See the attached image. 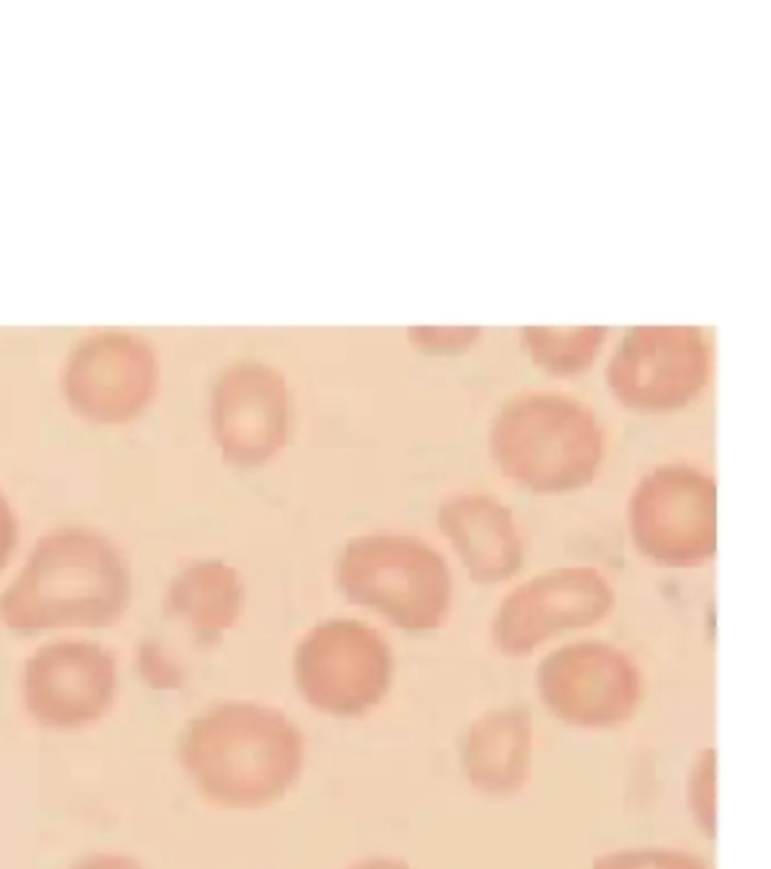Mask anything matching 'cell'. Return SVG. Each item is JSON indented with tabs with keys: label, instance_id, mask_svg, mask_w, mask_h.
Returning a JSON list of instances; mask_svg holds the SVG:
<instances>
[{
	"label": "cell",
	"instance_id": "8",
	"mask_svg": "<svg viewBox=\"0 0 771 869\" xmlns=\"http://www.w3.org/2000/svg\"><path fill=\"white\" fill-rule=\"evenodd\" d=\"M615 588L602 571L559 566L511 588L491 623L500 655L530 657L554 636L599 625L615 609Z\"/></svg>",
	"mask_w": 771,
	"mask_h": 869
},
{
	"label": "cell",
	"instance_id": "3",
	"mask_svg": "<svg viewBox=\"0 0 771 869\" xmlns=\"http://www.w3.org/2000/svg\"><path fill=\"white\" fill-rule=\"evenodd\" d=\"M489 450L516 485L537 494H566L598 476L604 430L598 414L570 394L531 389L496 414Z\"/></svg>",
	"mask_w": 771,
	"mask_h": 869
},
{
	"label": "cell",
	"instance_id": "9",
	"mask_svg": "<svg viewBox=\"0 0 771 869\" xmlns=\"http://www.w3.org/2000/svg\"><path fill=\"white\" fill-rule=\"evenodd\" d=\"M708 373L710 344L695 324L631 327L607 367L615 396L638 410L681 408L704 388Z\"/></svg>",
	"mask_w": 771,
	"mask_h": 869
},
{
	"label": "cell",
	"instance_id": "10",
	"mask_svg": "<svg viewBox=\"0 0 771 869\" xmlns=\"http://www.w3.org/2000/svg\"><path fill=\"white\" fill-rule=\"evenodd\" d=\"M118 696V664L88 641L39 648L23 668V704L43 729L75 732L103 720Z\"/></svg>",
	"mask_w": 771,
	"mask_h": 869
},
{
	"label": "cell",
	"instance_id": "21",
	"mask_svg": "<svg viewBox=\"0 0 771 869\" xmlns=\"http://www.w3.org/2000/svg\"><path fill=\"white\" fill-rule=\"evenodd\" d=\"M348 869H412L408 863L396 858H385V856H378V858H364L360 863L351 865Z\"/></svg>",
	"mask_w": 771,
	"mask_h": 869
},
{
	"label": "cell",
	"instance_id": "20",
	"mask_svg": "<svg viewBox=\"0 0 771 869\" xmlns=\"http://www.w3.org/2000/svg\"><path fill=\"white\" fill-rule=\"evenodd\" d=\"M71 869H143L138 863H134L132 858H125V856H113V854H100V856H91V858L77 863L75 867Z\"/></svg>",
	"mask_w": 771,
	"mask_h": 869
},
{
	"label": "cell",
	"instance_id": "11",
	"mask_svg": "<svg viewBox=\"0 0 771 869\" xmlns=\"http://www.w3.org/2000/svg\"><path fill=\"white\" fill-rule=\"evenodd\" d=\"M437 523L476 584L507 582L525 564L521 527L500 498L480 491L454 494L439 505Z\"/></svg>",
	"mask_w": 771,
	"mask_h": 869
},
{
	"label": "cell",
	"instance_id": "17",
	"mask_svg": "<svg viewBox=\"0 0 771 869\" xmlns=\"http://www.w3.org/2000/svg\"><path fill=\"white\" fill-rule=\"evenodd\" d=\"M588 869H710L699 856L683 849H622L595 858Z\"/></svg>",
	"mask_w": 771,
	"mask_h": 869
},
{
	"label": "cell",
	"instance_id": "19",
	"mask_svg": "<svg viewBox=\"0 0 771 869\" xmlns=\"http://www.w3.org/2000/svg\"><path fill=\"white\" fill-rule=\"evenodd\" d=\"M16 539H19V526H16V519L5 498L0 496V571L10 562L11 552L16 548Z\"/></svg>",
	"mask_w": 771,
	"mask_h": 869
},
{
	"label": "cell",
	"instance_id": "15",
	"mask_svg": "<svg viewBox=\"0 0 771 869\" xmlns=\"http://www.w3.org/2000/svg\"><path fill=\"white\" fill-rule=\"evenodd\" d=\"M531 358L554 373H572L586 367L598 356L607 335L604 324H579V327H552V324H527L521 331Z\"/></svg>",
	"mask_w": 771,
	"mask_h": 869
},
{
	"label": "cell",
	"instance_id": "5",
	"mask_svg": "<svg viewBox=\"0 0 771 869\" xmlns=\"http://www.w3.org/2000/svg\"><path fill=\"white\" fill-rule=\"evenodd\" d=\"M393 668L385 636L353 619H331L308 629L292 661L296 690L306 704L340 720H355L383 704Z\"/></svg>",
	"mask_w": 771,
	"mask_h": 869
},
{
	"label": "cell",
	"instance_id": "7",
	"mask_svg": "<svg viewBox=\"0 0 771 869\" xmlns=\"http://www.w3.org/2000/svg\"><path fill=\"white\" fill-rule=\"evenodd\" d=\"M537 688L550 716L584 732H607L636 716L643 697L640 668L622 648L579 641L538 664Z\"/></svg>",
	"mask_w": 771,
	"mask_h": 869
},
{
	"label": "cell",
	"instance_id": "2",
	"mask_svg": "<svg viewBox=\"0 0 771 869\" xmlns=\"http://www.w3.org/2000/svg\"><path fill=\"white\" fill-rule=\"evenodd\" d=\"M132 603V571L103 534L59 530L39 539L26 566L0 594V623L16 634L104 629Z\"/></svg>",
	"mask_w": 771,
	"mask_h": 869
},
{
	"label": "cell",
	"instance_id": "12",
	"mask_svg": "<svg viewBox=\"0 0 771 869\" xmlns=\"http://www.w3.org/2000/svg\"><path fill=\"white\" fill-rule=\"evenodd\" d=\"M534 716L527 704H502L470 722L462 741V773L485 797L521 793L534 770Z\"/></svg>",
	"mask_w": 771,
	"mask_h": 869
},
{
	"label": "cell",
	"instance_id": "14",
	"mask_svg": "<svg viewBox=\"0 0 771 869\" xmlns=\"http://www.w3.org/2000/svg\"><path fill=\"white\" fill-rule=\"evenodd\" d=\"M245 596L240 573L220 559H204L174 575L165 591L164 609L188 625L197 643L210 648L238 625Z\"/></svg>",
	"mask_w": 771,
	"mask_h": 869
},
{
	"label": "cell",
	"instance_id": "13",
	"mask_svg": "<svg viewBox=\"0 0 771 869\" xmlns=\"http://www.w3.org/2000/svg\"><path fill=\"white\" fill-rule=\"evenodd\" d=\"M226 460L258 466L283 449L287 437L286 385L270 369H254L231 388L215 417Z\"/></svg>",
	"mask_w": 771,
	"mask_h": 869
},
{
	"label": "cell",
	"instance_id": "6",
	"mask_svg": "<svg viewBox=\"0 0 771 869\" xmlns=\"http://www.w3.org/2000/svg\"><path fill=\"white\" fill-rule=\"evenodd\" d=\"M627 521L634 546L663 568H699L717 552L715 478L685 462L659 465L631 491Z\"/></svg>",
	"mask_w": 771,
	"mask_h": 869
},
{
	"label": "cell",
	"instance_id": "18",
	"mask_svg": "<svg viewBox=\"0 0 771 869\" xmlns=\"http://www.w3.org/2000/svg\"><path fill=\"white\" fill-rule=\"evenodd\" d=\"M408 335L416 342V347L428 349L434 353H453L469 347L480 335V327L476 324H414L408 328Z\"/></svg>",
	"mask_w": 771,
	"mask_h": 869
},
{
	"label": "cell",
	"instance_id": "1",
	"mask_svg": "<svg viewBox=\"0 0 771 869\" xmlns=\"http://www.w3.org/2000/svg\"><path fill=\"white\" fill-rule=\"evenodd\" d=\"M177 754L206 802L256 811L281 802L296 786L306 765V736L283 711L222 702L188 722Z\"/></svg>",
	"mask_w": 771,
	"mask_h": 869
},
{
	"label": "cell",
	"instance_id": "4",
	"mask_svg": "<svg viewBox=\"0 0 771 869\" xmlns=\"http://www.w3.org/2000/svg\"><path fill=\"white\" fill-rule=\"evenodd\" d=\"M335 584L351 604L371 609L408 634L444 627L453 611V573L424 539L396 532L360 534L344 543Z\"/></svg>",
	"mask_w": 771,
	"mask_h": 869
},
{
	"label": "cell",
	"instance_id": "16",
	"mask_svg": "<svg viewBox=\"0 0 771 869\" xmlns=\"http://www.w3.org/2000/svg\"><path fill=\"white\" fill-rule=\"evenodd\" d=\"M715 779L717 752L715 747H706L697 754L695 763L690 767L688 783H685V799H688L690 815L708 838L715 835Z\"/></svg>",
	"mask_w": 771,
	"mask_h": 869
}]
</instances>
